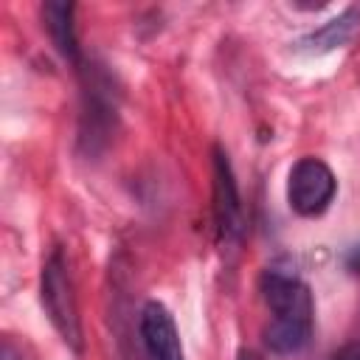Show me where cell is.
Segmentation results:
<instances>
[{
  "label": "cell",
  "instance_id": "6da1fadb",
  "mask_svg": "<svg viewBox=\"0 0 360 360\" xmlns=\"http://www.w3.org/2000/svg\"><path fill=\"white\" fill-rule=\"evenodd\" d=\"M259 290L270 309V323L264 326L267 349L281 357L304 352L315 321V304L307 281L290 264H270L262 273Z\"/></svg>",
  "mask_w": 360,
  "mask_h": 360
},
{
  "label": "cell",
  "instance_id": "7a4b0ae2",
  "mask_svg": "<svg viewBox=\"0 0 360 360\" xmlns=\"http://www.w3.org/2000/svg\"><path fill=\"white\" fill-rule=\"evenodd\" d=\"M82 68V118H79V146L84 155H96L104 149L115 129L118 118V90L112 76L101 65H79Z\"/></svg>",
  "mask_w": 360,
  "mask_h": 360
},
{
  "label": "cell",
  "instance_id": "3957f363",
  "mask_svg": "<svg viewBox=\"0 0 360 360\" xmlns=\"http://www.w3.org/2000/svg\"><path fill=\"white\" fill-rule=\"evenodd\" d=\"M39 301H42V309H45L51 326L56 329V335L73 352H82V321H79L73 278H70V270H68V259L59 248H53L51 256L42 264Z\"/></svg>",
  "mask_w": 360,
  "mask_h": 360
},
{
  "label": "cell",
  "instance_id": "277c9868",
  "mask_svg": "<svg viewBox=\"0 0 360 360\" xmlns=\"http://www.w3.org/2000/svg\"><path fill=\"white\" fill-rule=\"evenodd\" d=\"M338 194L335 172L321 158H301L287 174V202L298 217H321Z\"/></svg>",
  "mask_w": 360,
  "mask_h": 360
},
{
  "label": "cell",
  "instance_id": "5b68a950",
  "mask_svg": "<svg viewBox=\"0 0 360 360\" xmlns=\"http://www.w3.org/2000/svg\"><path fill=\"white\" fill-rule=\"evenodd\" d=\"M214 225L219 245H236L245 233V217H242V197L236 186V174L231 169V160L225 149H214Z\"/></svg>",
  "mask_w": 360,
  "mask_h": 360
},
{
  "label": "cell",
  "instance_id": "8992f818",
  "mask_svg": "<svg viewBox=\"0 0 360 360\" xmlns=\"http://www.w3.org/2000/svg\"><path fill=\"white\" fill-rule=\"evenodd\" d=\"M138 332H141L146 360H186L177 323L160 301L143 304L141 318H138Z\"/></svg>",
  "mask_w": 360,
  "mask_h": 360
},
{
  "label": "cell",
  "instance_id": "52a82bcc",
  "mask_svg": "<svg viewBox=\"0 0 360 360\" xmlns=\"http://www.w3.org/2000/svg\"><path fill=\"white\" fill-rule=\"evenodd\" d=\"M73 14H76V6H73V3H45V6H42V25H45L51 42L56 45V51H59L68 62L82 65Z\"/></svg>",
  "mask_w": 360,
  "mask_h": 360
},
{
  "label": "cell",
  "instance_id": "ba28073f",
  "mask_svg": "<svg viewBox=\"0 0 360 360\" xmlns=\"http://www.w3.org/2000/svg\"><path fill=\"white\" fill-rule=\"evenodd\" d=\"M357 28H360V6H349L346 11L332 17L326 25H321L312 34H307L298 45L307 53H326V51H335V48L346 45L357 34Z\"/></svg>",
  "mask_w": 360,
  "mask_h": 360
},
{
  "label": "cell",
  "instance_id": "9c48e42d",
  "mask_svg": "<svg viewBox=\"0 0 360 360\" xmlns=\"http://www.w3.org/2000/svg\"><path fill=\"white\" fill-rule=\"evenodd\" d=\"M0 360H25V357H22V346H17L11 338H6V340H3Z\"/></svg>",
  "mask_w": 360,
  "mask_h": 360
},
{
  "label": "cell",
  "instance_id": "30bf717a",
  "mask_svg": "<svg viewBox=\"0 0 360 360\" xmlns=\"http://www.w3.org/2000/svg\"><path fill=\"white\" fill-rule=\"evenodd\" d=\"M332 360H360V346L349 343V346H343L340 352H335V354H332Z\"/></svg>",
  "mask_w": 360,
  "mask_h": 360
},
{
  "label": "cell",
  "instance_id": "8fae6325",
  "mask_svg": "<svg viewBox=\"0 0 360 360\" xmlns=\"http://www.w3.org/2000/svg\"><path fill=\"white\" fill-rule=\"evenodd\" d=\"M346 267L352 273H360V245H354L349 253H346Z\"/></svg>",
  "mask_w": 360,
  "mask_h": 360
},
{
  "label": "cell",
  "instance_id": "7c38bea8",
  "mask_svg": "<svg viewBox=\"0 0 360 360\" xmlns=\"http://www.w3.org/2000/svg\"><path fill=\"white\" fill-rule=\"evenodd\" d=\"M239 360H259V357H256L253 352H245V349H242V352H239Z\"/></svg>",
  "mask_w": 360,
  "mask_h": 360
}]
</instances>
